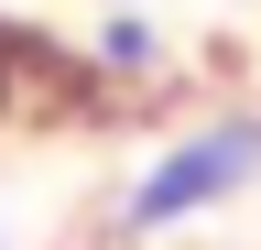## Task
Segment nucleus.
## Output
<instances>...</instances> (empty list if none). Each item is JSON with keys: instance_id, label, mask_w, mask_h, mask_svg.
I'll list each match as a JSON object with an SVG mask.
<instances>
[{"instance_id": "obj_1", "label": "nucleus", "mask_w": 261, "mask_h": 250, "mask_svg": "<svg viewBox=\"0 0 261 250\" xmlns=\"http://www.w3.org/2000/svg\"><path fill=\"white\" fill-rule=\"evenodd\" d=\"M250 174H261V109H218V120H196V131H174L120 185L109 229L120 239H174L196 217H218L228 196H250Z\"/></svg>"}, {"instance_id": "obj_2", "label": "nucleus", "mask_w": 261, "mask_h": 250, "mask_svg": "<svg viewBox=\"0 0 261 250\" xmlns=\"http://www.w3.org/2000/svg\"><path fill=\"white\" fill-rule=\"evenodd\" d=\"M55 87H98V76H87V54H55L33 22H0V120L44 109Z\"/></svg>"}, {"instance_id": "obj_3", "label": "nucleus", "mask_w": 261, "mask_h": 250, "mask_svg": "<svg viewBox=\"0 0 261 250\" xmlns=\"http://www.w3.org/2000/svg\"><path fill=\"white\" fill-rule=\"evenodd\" d=\"M87 76L98 87H142V76H163V33L142 11H98V33H87Z\"/></svg>"}, {"instance_id": "obj_4", "label": "nucleus", "mask_w": 261, "mask_h": 250, "mask_svg": "<svg viewBox=\"0 0 261 250\" xmlns=\"http://www.w3.org/2000/svg\"><path fill=\"white\" fill-rule=\"evenodd\" d=\"M109 11H142V0H109Z\"/></svg>"}]
</instances>
